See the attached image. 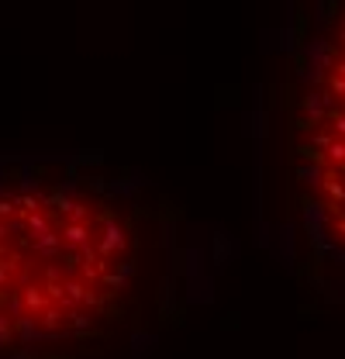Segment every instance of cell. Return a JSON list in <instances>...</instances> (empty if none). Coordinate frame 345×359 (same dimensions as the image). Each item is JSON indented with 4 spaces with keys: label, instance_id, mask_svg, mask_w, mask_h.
<instances>
[{
    "label": "cell",
    "instance_id": "1",
    "mask_svg": "<svg viewBox=\"0 0 345 359\" xmlns=\"http://www.w3.org/2000/svg\"><path fill=\"white\" fill-rule=\"evenodd\" d=\"M80 180L0 173V359H28L38 346L90 335L135 263H111L131 239L111 218L97 235Z\"/></svg>",
    "mask_w": 345,
    "mask_h": 359
},
{
    "label": "cell",
    "instance_id": "2",
    "mask_svg": "<svg viewBox=\"0 0 345 359\" xmlns=\"http://www.w3.org/2000/svg\"><path fill=\"white\" fill-rule=\"evenodd\" d=\"M328 145H332V131H318V135H314V142H311V149H318V152H321V149H328Z\"/></svg>",
    "mask_w": 345,
    "mask_h": 359
},
{
    "label": "cell",
    "instance_id": "3",
    "mask_svg": "<svg viewBox=\"0 0 345 359\" xmlns=\"http://www.w3.org/2000/svg\"><path fill=\"white\" fill-rule=\"evenodd\" d=\"M328 118H332V125H335V131L342 135V142H345V114H339V111H332Z\"/></svg>",
    "mask_w": 345,
    "mask_h": 359
},
{
    "label": "cell",
    "instance_id": "4",
    "mask_svg": "<svg viewBox=\"0 0 345 359\" xmlns=\"http://www.w3.org/2000/svg\"><path fill=\"white\" fill-rule=\"evenodd\" d=\"M328 90H332V93H339V97H345V80L342 77H332V80H328Z\"/></svg>",
    "mask_w": 345,
    "mask_h": 359
},
{
    "label": "cell",
    "instance_id": "5",
    "mask_svg": "<svg viewBox=\"0 0 345 359\" xmlns=\"http://www.w3.org/2000/svg\"><path fill=\"white\" fill-rule=\"evenodd\" d=\"M339 77H342V80H345V59H342V63H339Z\"/></svg>",
    "mask_w": 345,
    "mask_h": 359
},
{
    "label": "cell",
    "instance_id": "6",
    "mask_svg": "<svg viewBox=\"0 0 345 359\" xmlns=\"http://www.w3.org/2000/svg\"><path fill=\"white\" fill-rule=\"evenodd\" d=\"M339 232H342V235H345V218H342V221H339Z\"/></svg>",
    "mask_w": 345,
    "mask_h": 359
},
{
    "label": "cell",
    "instance_id": "7",
    "mask_svg": "<svg viewBox=\"0 0 345 359\" xmlns=\"http://www.w3.org/2000/svg\"><path fill=\"white\" fill-rule=\"evenodd\" d=\"M342 45H345V31H342Z\"/></svg>",
    "mask_w": 345,
    "mask_h": 359
}]
</instances>
